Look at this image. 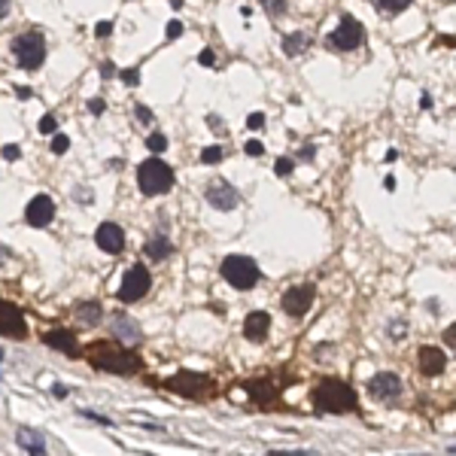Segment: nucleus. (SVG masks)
Here are the masks:
<instances>
[{
    "mask_svg": "<svg viewBox=\"0 0 456 456\" xmlns=\"http://www.w3.org/2000/svg\"><path fill=\"white\" fill-rule=\"evenodd\" d=\"M15 95L25 97V101H28V97H30V88H28V86H19V88H15Z\"/></svg>",
    "mask_w": 456,
    "mask_h": 456,
    "instance_id": "37998d69",
    "label": "nucleus"
},
{
    "mask_svg": "<svg viewBox=\"0 0 456 456\" xmlns=\"http://www.w3.org/2000/svg\"><path fill=\"white\" fill-rule=\"evenodd\" d=\"M0 334H6V338H25L28 334L25 314L12 301H0Z\"/></svg>",
    "mask_w": 456,
    "mask_h": 456,
    "instance_id": "9b49d317",
    "label": "nucleus"
},
{
    "mask_svg": "<svg viewBox=\"0 0 456 456\" xmlns=\"http://www.w3.org/2000/svg\"><path fill=\"white\" fill-rule=\"evenodd\" d=\"M3 158H10V162H15V158H19V146H15V143H10V146H3Z\"/></svg>",
    "mask_w": 456,
    "mask_h": 456,
    "instance_id": "4c0bfd02",
    "label": "nucleus"
},
{
    "mask_svg": "<svg viewBox=\"0 0 456 456\" xmlns=\"http://www.w3.org/2000/svg\"><path fill=\"white\" fill-rule=\"evenodd\" d=\"M274 171H277V177H289V173H292V158H277V167H274Z\"/></svg>",
    "mask_w": 456,
    "mask_h": 456,
    "instance_id": "cd10ccee",
    "label": "nucleus"
},
{
    "mask_svg": "<svg viewBox=\"0 0 456 456\" xmlns=\"http://www.w3.org/2000/svg\"><path fill=\"white\" fill-rule=\"evenodd\" d=\"M368 395L377 401H395L401 395V380L390 374V371H380L368 380Z\"/></svg>",
    "mask_w": 456,
    "mask_h": 456,
    "instance_id": "f8f14e48",
    "label": "nucleus"
},
{
    "mask_svg": "<svg viewBox=\"0 0 456 456\" xmlns=\"http://www.w3.org/2000/svg\"><path fill=\"white\" fill-rule=\"evenodd\" d=\"M314 405L319 410H325V414H350V410H356L359 399H356V390L347 380L325 377L319 380L314 390Z\"/></svg>",
    "mask_w": 456,
    "mask_h": 456,
    "instance_id": "f257e3e1",
    "label": "nucleus"
},
{
    "mask_svg": "<svg viewBox=\"0 0 456 456\" xmlns=\"http://www.w3.org/2000/svg\"><path fill=\"white\" fill-rule=\"evenodd\" d=\"M91 365L101 371H113V374H134V371H140V356H134L131 350L97 344L91 347Z\"/></svg>",
    "mask_w": 456,
    "mask_h": 456,
    "instance_id": "f03ea898",
    "label": "nucleus"
},
{
    "mask_svg": "<svg viewBox=\"0 0 456 456\" xmlns=\"http://www.w3.org/2000/svg\"><path fill=\"white\" fill-rule=\"evenodd\" d=\"M198 61H201L204 67H213V61H216V58H213V52H210V49H204L201 55H198Z\"/></svg>",
    "mask_w": 456,
    "mask_h": 456,
    "instance_id": "e433bc0d",
    "label": "nucleus"
},
{
    "mask_svg": "<svg viewBox=\"0 0 456 456\" xmlns=\"http://www.w3.org/2000/svg\"><path fill=\"white\" fill-rule=\"evenodd\" d=\"M6 256H10V253H6V249H3V247H0V265H3V262H6Z\"/></svg>",
    "mask_w": 456,
    "mask_h": 456,
    "instance_id": "a18cd8bd",
    "label": "nucleus"
},
{
    "mask_svg": "<svg viewBox=\"0 0 456 456\" xmlns=\"http://www.w3.org/2000/svg\"><path fill=\"white\" fill-rule=\"evenodd\" d=\"M149 286H152V277H149V271L143 268V265H134V268H128L125 271V277H122V286H119V301H125V304H134V301H140L143 295L149 292Z\"/></svg>",
    "mask_w": 456,
    "mask_h": 456,
    "instance_id": "0eeeda50",
    "label": "nucleus"
},
{
    "mask_svg": "<svg viewBox=\"0 0 456 456\" xmlns=\"http://www.w3.org/2000/svg\"><path fill=\"white\" fill-rule=\"evenodd\" d=\"M417 362H420V371L426 377H438L441 371H444V365H447V356L441 353L438 347H420Z\"/></svg>",
    "mask_w": 456,
    "mask_h": 456,
    "instance_id": "dca6fc26",
    "label": "nucleus"
},
{
    "mask_svg": "<svg viewBox=\"0 0 456 456\" xmlns=\"http://www.w3.org/2000/svg\"><path fill=\"white\" fill-rule=\"evenodd\" d=\"M310 304H314V283H301V286L286 289L280 307H283L289 316H304L310 310Z\"/></svg>",
    "mask_w": 456,
    "mask_h": 456,
    "instance_id": "1a4fd4ad",
    "label": "nucleus"
},
{
    "mask_svg": "<svg viewBox=\"0 0 456 456\" xmlns=\"http://www.w3.org/2000/svg\"><path fill=\"white\" fill-rule=\"evenodd\" d=\"M265 12L268 15H283L286 12V0H262Z\"/></svg>",
    "mask_w": 456,
    "mask_h": 456,
    "instance_id": "bb28decb",
    "label": "nucleus"
},
{
    "mask_svg": "<svg viewBox=\"0 0 456 456\" xmlns=\"http://www.w3.org/2000/svg\"><path fill=\"white\" fill-rule=\"evenodd\" d=\"M25 219H28V225H34V228H46L52 219H55V201H52L49 195L30 198L28 207H25Z\"/></svg>",
    "mask_w": 456,
    "mask_h": 456,
    "instance_id": "ddd939ff",
    "label": "nucleus"
},
{
    "mask_svg": "<svg viewBox=\"0 0 456 456\" xmlns=\"http://www.w3.org/2000/svg\"><path fill=\"white\" fill-rule=\"evenodd\" d=\"M247 125H249V128H262V125H265V116H262V113H253V116L247 119Z\"/></svg>",
    "mask_w": 456,
    "mask_h": 456,
    "instance_id": "c9c22d12",
    "label": "nucleus"
},
{
    "mask_svg": "<svg viewBox=\"0 0 456 456\" xmlns=\"http://www.w3.org/2000/svg\"><path fill=\"white\" fill-rule=\"evenodd\" d=\"M10 15V0H0V19H6Z\"/></svg>",
    "mask_w": 456,
    "mask_h": 456,
    "instance_id": "79ce46f5",
    "label": "nucleus"
},
{
    "mask_svg": "<svg viewBox=\"0 0 456 456\" xmlns=\"http://www.w3.org/2000/svg\"><path fill=\"white\" fill-rule=\"evenodd\" d=\"M362 40H365V28H362L359 21H356L350 12L341 15L338 30H332V34H329L332 49H341V52H353V49H359Z\"/></svg>",
    "mask_w": 456,
    "mask_h": 456,
    "instance_id": "423d86ee",
    "label": "nucleus"
},
{
    "mask_svg": "<svg viewBox=\"0 0 456 456\" xmlns=\"http://www.w3.org/2000/svg\"><path fill=\"white\" fill-rule=\"evenodd\" d=\"M310 46V40H307V34H286L283 37V52L289 58H295V55H301L304 49Z\"/></svg>",
    "mask_w": 456,
    "mask_h": 456,
    "instance_id": "6ab92c4d",
    "label": "nucleus"
},
{
    "mask_svg": "<svg viewBox=\"0 0 456 456\" xmlns=\"http://www.w3.org/2000/svg\"><path fill=\"white\" fill-rule=\"evenodd\" d=\"M249 392H253L256 401H262V405L274 399V390H271V386H265V383H249Z\"/></svg>",
    "mask_w": 456,
    "mask_h": 456,
    "instance_id": "393cba45",
    "label": "nucleus"
},
{
    "mask_svg": "<svg viewBox=\"0 0 456 456\" xmlns=\"http://www.w3.org/2000/svg\"><path fill=\"white\" fill-rule=\"evenodd\" d=\"M122 79H125L128 86H137V79H140V73H137V70H125V73H122Z\"/></svg>",
    "mask_w": 456,
    "mask_h": 456,
    "instance_id": "58836bf2",
    "label": "nucleus"
},
{
    "mask_svg": "<svg viewBox=\"0 0 456 456\" xmlns=\"http://www.w3.org/2000/svg\"><path fill=\"white\" fill-rule=\"evenodd\" d=\"M444 344L456 350V323H453V325H447V332H444Z\"/></svg>",
    "mask_w": 456,
    "mask_h": 456,
    "instance_id": "2f4dec72",
    "label": "nucleus"
},
{
    "mask_svg": "<svg viewBox=\"0 0 456 456\" xmlns=\"http://www.w3.org/2000/svg\"><path fill=\"white\" fill-rule=\"evenodd\" d=\"M95 34H97V37H110V34H113V25H110V21H101V25L95 28Z\"/></svg>",
    "mask_w": 456,
    "mask_h": 456,
    "instance_id": "f704fd0d",
    "label": "nucleus"
},
{
    "mask_svg": "<svg viewBox=\"0 0 456 456\" xmlns=\"http://www.w3.org/2000/svg\"><path fill=\"white\" fill-rule=\"evenodd\" d=\"M247 152H249V155H262V143H258V140H249V143H247Z\"/></svg>",
    "mask_w": 456,
    "mask_h": 456,
    "instance_id": "a19ab883",
    "label": "nucleus"
},
{
    "mask_svg": "<svg viewBox=\"0 0 456 456\" xmlns=\"http://www.w3.org/2000/svg\"><path fill=\"white\" fill-rule=\"evenodd\" d=\"M113 329H116V334L119 338H128V341H137V325L134 323H128V319H116V325H113Z\"/></svg>",
    "mask_w": 456,
    "mask_h": 456,
    "instance_id": "4be33fe9",
    "label": "nucleus"
},
{
    "mask_svg": "<svg viewBox=\"0 0 456 456\" xmlns=\"http://www.w3.org/2000/svg\"><path fill=\"white\" fill-rule=\"evenodd\" d=\"M104 106H106V104L101 101V97H91V101H88V110L95 113V116H101V113H104Z\"/></svg>",
    "mask_w": 456,
    "mask_h": 456,
    "instance_id": "473e14b6",
    "label": "nucleus"
},
{
    "mask_svg": "<svg viewBox=\"0 0 456 456\" xmlns=\"http://www.w3.org/2000/svg\"><path fill=\"white\" fill-rule=\"evenodd\" d=\"M67 146H70V140H67L64 134H55V140H52V152H58V155H61V152H67Z\"/></svg>",
    "mask_w": 456,
    "mask_h": 456,
    "instance_id": "c85d7f7f",
    "label": "nucleus"
},
{
    "mask_svg": "<svg viewBox=\"0 0 456 456\" xmlns=\"http://www.w3.org/2000/svg\"><path fill=\"white\" fill-rule=\"evenodd\" d=\"M101 73H104V79H110V76H116V67H113L110 61H104V64H101Z\"/></svg>",
    "mask_w": 456,
    "mask_h": 456,
    "instance_id": "ea45409f",
    "label": "nucleus"
},
{
    "mask_svg": "<svg viewBox=\"0 0 456 456\" xmlns=\"http://www.w3.org/2000/svg\"><path fill=\"white\" fill-rule=\"evenodd\" d=\"M79 319H86V323L95 325L97 319H101V304H95V301H86L79 307Z\"/></svg>",
    "mask_w": 456,
    "mask_h": 456,
    "instance_id": "412c9836",
    "label": "nucleus"
},
{
    "mask_svg": "<svg viewBox=\"0 0 456 456\" xmlns=\"http://www.w3.org/2000/svg\"><path fill=\"white\" fill-rule=\"evenodd\" d=\"M95 243L104 249V253H122V247H125V231H122L116 222H104V225H97V231H95Z\"/></svg>",
    "mask_w": 456,
    "mask_h": 456,
    "instance_id": "4468645a",
    "label": "nucleus"
},
{
    "mask_svg": "<svg viewBox=\"0 0 456 456\" xmlns=\"http://www.w3.org/2000/svg\"><path fill=\"white\" fill-rule=\"evenodd\" d=\"M167 386H171L173 392L186 395V399H204L210 390H213V380L207 374H192V371H180V374H173L167 380Z\"/></svg>",
    "mask_w": 456,
    "mask_h": 456,
    "instance_id": "6e6552de",
    "label": "nucleus"
},
{
    "mask_svg": "<svg viewBox=\"0 0 456 456\" xmlns=\"http://www.w3.org/2000/svg\"><path fill=\"white\" fill-rule=\"evenodd\" d=\"M222 277L234 289H253L258 283V265L249 256H228L222 262Z\"/></svg>",
    "mask_w": 456,
    "mask_h": 456,
    "instance_id": "39448f33",
    "label": "nucleus"
},
{
    "mask_svg": "<svg viewBox=\"0 0 456 456\" xmlns=\"http://www.w3.org/2000/svg\"><path fill=\"white\" fill-rule=\"evenodd\" d=\"M222 155H225L222 146H204V149H201V162H204V164H216V162H222Z\"/></svg>",
    "mask_w": 456,
    "mask_h": 456,
    "instance_id": "b1692460",
    "label": "nucleus"
},
{
    "mask_svg": "<svg viewBox=\"0 0 456 456\" xmlns=\"http://www.w3.org/2000/svg\"><path fill=\"white\" fill-rule=\"evenodd\" d=\"M137 186H140L143 195H164L173 189V171L171 164H164L162 158H146L137 167Z\"/></svg>",
    "mask_w": 456,
    "mask_h": 456,
    "instance_id": "7ed1b4c3",
    "label": "nucleus"
},
{
    "mask_svg": "<svg viewBox=\"0 0 456 456\" xmlns=\"http://www.w3.org/2000/svg\"><path fill=\"white\" fill-rule=\"evenodd\" d=\"M146 146H149L152 152H164V149H167V137H164L162 131L149 134V137H146Z\"/></svg>",
    "mask_w": 456,
    "mask_h": 456,
    "instance_id": "a878e982",
    "label": "nucleus"
},
{
    "mask_svg": "<svg viewBox=\"0 0 456 456\" xmlns=\"http://www.w3.org/2000/svg\"><path fill=\"white\" fill-rule=\"evenodd\" d=\"M164 34H167V40H177V37L182 34V25H180V21H177V19H173V21H167V28H164Z\"/></svg>",
    "mask_w": 456,
    "mask_h": 456,
    "instance_id": "c756f323",
    "label": "nucleus"
},
{
    "mask_svg": "<svg viewBox=\"0 0 456 456\" xmlns=\"http://www.w3.org/2000/svg\"><path fill=\"white\" fill-rule=\"evenodd\" d=\"M207 201L213 204L216 210H234L240 204V192L231 186V182H225V180H210V186H207Z\"/></svg>",
    "mask_w": 456,
    "mask_h": 456,
    "instance_id": "9d476101",
    "label": "nucleus"
},
{
    "mask_svg": "<svg viewBox=\"0 0 456 456\" xmlns=\"http://www.w3.org/2000/svg\"><path fill=\"white\" fill-rule=\"evenodd\" d=\"M43 341H46V344H49V347H55V350H64L67 356H79V344H76L73 332L58 329V332H49Z\"/></svg>",
    "mask_w": 456,
    "mask_h": 456,
    "instance_id": "a211bd4d",
    "label": "nucleus"
},
{
    "mask_svg": "<svg viewBox=\"0 0 456 456\" xmlns=\"http://www.w3.org/2000/svg\"><path fill=\"white\" fill-rule=\"evenodd\" d=\"M271 332V316L265 314V310H253L247 319H243V334H247V341H253V344H262L265 338H268Z\"/></svg>",
    "mask_w": 456,
    "mask_h": 456,
    "instance_id": "2eb2a0df",
    "label": "nucleus"
},
{
    "mask_svg": "<svg viewBox=\"0 0 456 456\" xmlns=\"http://www.w3.org/2000/svg\"><path fill=\"white\" fill-rule=\"evenodd\" d=\"M19 444L25 447V450H30V453H43L46 450V441L37 435V432H30V429H21L19 432Z\"/></svg>",
    "mask_w": 456,
    "mask_h": 456,
    "instance_id": "aec40b11",
    "label": "nucleus"
},
{
    "mask_svg": "<svg viewBox=\"0 0 456 456\" xmlns=\"http://www.w3.org/2000/svg\"><path fill=\"white\" fill-rule=\"evenodd\" d=\"M137 119H140V122H152V110H149V106H137Z\"/></svg>",
    "mask_w": 456,
    "mask_h": 456,
    "instance_id": "72a5a7b5",
    "label": "nucleus"
},
{
    "mask_svg": "<svg viewBox=\"0 0 456 456\" xmlns=\"http://www.w3.org/2000/svg\"><path fill=\"white\" fill-rule=\"evenodd\" d=\"M55 128H58L55 116H43V119H40V131H43V134H52V131H55Z\"/></svg>",
    "mask_w": 456,
    "mask_h": 456,
    "instance_id": "7c9ffc66",
    "label": "nucleus"
},
{
    "mask_svg": "<svg viewBox=\"0 0 456 456\" xmlns=\"http://www.w3.org/2000/svg\"><path fill=\"white\" fill-rule=\"evenodd\" d=\"M143 253L149 258H155V262H164V258H171V253H173V243L167 234H152L146 240V247H143Z\"/></svg>",
    "mask_w": 456,
    "mask_h": 456,
    "instance_id": "f3484780",
    "label": "nucleus"
},
{
    "mask_svg": "<svg viewBox=\"0 0 456 456\" xmlns=\"http://www.w3.org/2000/svg\"><path fill=\"white\" fill-rule=\"evenodd\" d=\"M383 189H386V192H392V189H395V180L386 177V180H383Z\"/></svg>",
    "mask_w": 456,
    "mask_h": 456,
    "instance_id": "c03bdc74",
    "label": "nucleus"
},
{
    "mask_svg": "<svg viewBox=\"0 0 456 456\" xmlns=\"http://www.w3.org/2000/svg\"><path fill=\"white\" fill-rule=\"evenodd\" d=\"M374 3L380 6L383 12H405L414 0H374Z\"/></svg>",
    "mask_w": 456,
    "mask_h": 456,
    "instance_id": "5701e85b",
    "label": "nucleus"
},
{
    "mask_svg": "<svg viewBox=\"0 0 456 456\" xmlns=\"http://www.w3.org/2000/svg\"><path fill=\"white\" fill-rule=\"evenodd\" d=\"M12 55H15V61H19L21 70H37V67L43 64V58H46V40H43V34H37V30L19 34L12 40Z\"/></svg>",
    "mask_w": 456,
    "mask_h": 456,
    "instance_id": "20e7f679",
    "label": "nucleus"
}]
</instances>
